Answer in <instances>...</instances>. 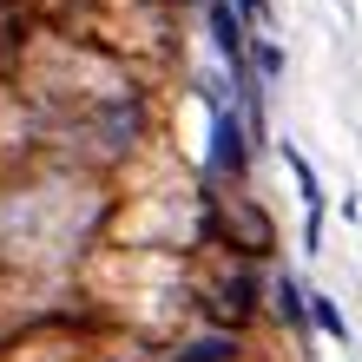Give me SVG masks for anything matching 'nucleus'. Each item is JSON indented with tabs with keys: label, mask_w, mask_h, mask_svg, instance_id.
Returning a JSON list of instances; mask_svg holds the SVG:
<instances>
[{
	"label": "nucleus",
	"mask_w": 362,
	"mask_h": 362,
	"mask_svg": "<svg viewBox=\"0 0 362 362\" xmlns=\"http://www.w3.org/2000/svg\"><path fill=\"white\" fill-rule=\"evenodd\" d=\"M244 165V125L238 112H224L218 105V145H211V172H238Z\"/></svg>",
	"instance_id": "nucleus-1"
},
{
	"label": "nucleus",
	"mask_w": 362,
	"mask_h": 362,
	"mask_svg": "<svg viewBox=\"0 0 362 362\" xmlns=\"http://www.w3.org/2000/svg\"><path fill=\"white\" fill-rule=\"evenodd\" d=\"M310 316H316V323H323V329L336 336V343H343V336H349V323H343V310H336L329 296H316V303H310Z\"/></svg>",
	"instance_id": "nucleus-2"
},
{
	"label": "nucleus",
	"mask_w": 362,
	"mask_h": 362,
	"mask_svg": "<svg viewBox=\"0 0 362 362\" xmlns=\"http://www.w3.org/2000/svg\"><path fill=\"white\" fill-rule=\"evenodd\" d=\"M244 7H250V13H257V20H264V0H244Z\"/></svg>",
	"instance_id": "nucleus-3"
}]
</instances>
